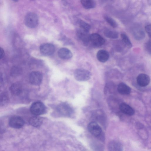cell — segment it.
I'll return each instance as SVG.
<instances>
[{
    "label": "cell",
    "instance_id": "3957f363",
    "mask_svg": "<svg viewBox=\"0 0 151 151\" xmlns=\"http://www.w3.org/2000/svg\"><path fill=\"white\" fill-rule=\"evenodd\" d=\"M46 107L43 103L41 102H36L31 105L30 108L31 113L35 116H38L44 113Z\"/></svg>",
    "mask_w": 151,
    "mask_h": 151
},
{
    "label": "cell",
    "instance_id": "603a6c76",
    "mask_svg": "<svg viewBox=\"0 0 151 151\" xmlns=\"http://www.w3.org/2000/svg\"><path fill=\"white\" fill-rule=\"evenodd\" d=\"M79 24L81 29L87 32H88L91 29V27L90 25L83 20H80L79 21Z\"/></svg>",
    "mask_w": 151,
    "mask_h": 151
},
{
    "label": "cell",
    "instance_id": "277c9868",
    "mask_svg": "<svg viewBox=\"0 0 151 151\" xmlns=\"http://www.w3.org/2000/svg\"><path fill=\"white\" fill-rule=\"evenodd\" d=\"M40 49L41 54L45 56L52 55L55 50L54 45L49 43H44L41 45Z\"/></svg>",
    "mask_w": 151,
    "mask_h": 151
},
{
    "label": "cell",
    "instance_id": "30bf717a",
    "mask_svg": "<svg viewBox=\"0 0 151 151\" xmlns=\"http://www.w3.org/2000/svg\"><path fill=\"white\" fill-rule=\"evenodd\" d=\"M150 81V78L147 75L143 73L139 74L137 77V82L139 86L144 87L147 86Z\"/></svg>",
    "mask_w": 151,
    "mask_h": 151
},
{
    "label": "cell",
    "instance_id": "8992f818",
    "mask_svg": "<svg viewBox=\"0 0 151 151\" xmlns=\"http://www.w3.org/2000/svg\"><path fill=\"white\" fill-rule=\"evenodd\" d=\"M43 77L42 73L39 72H32L29 76V80L32 84L37 86L40 85L42 82Z\"/></svg>",
    "mask_w": 151,
    "mask_h": 151
},
{
    "label": "cell",
    "instance_id": "4fadbf2b",
    "mask_svg": "<svg viewBox=\"0 0 151 151\" xmlns=\"http://www.w3.org/2000/svg\"><path fill=\"white\" fill-rule=\"evenodd\" d=\"M58 56L63 59H67L71 58L72 56V54L70 51L65 48L60 49L58 52Z\"/></svg>",
    "mask_w": 151,
    "mask_h": 151
},
{
    "label": "cell",
    "instance_id": "44dd1931",
    "mask_svg": "<svg viewBox=\"0 0 151 151\" xmlns=\"http://www.w3.org/2000/svg\"><path fill=\"white\" fill-rule=\"evenodd\" d=\"M121 37L122 41L124 45L129 48H131L132 43L128 36L125 34L122 33L121 35Z\"/></svg>",
    "mask_w": 151,
    "mask_h": 151
},
{
    "label": "cell",
    "instance_id": "7402d4cb",
    "mask_svg": "<svg viewBox=\"0 0 151 151\" xmlns=\"http://www.w3.org/2000/svg\"><path fill=\"white\" fill-rule=\"evenodd\" d=\"M11 90L12 92L14 95L19 94L21 91L20 85L17 83H14L11 87Z\"/></svg>",
    "mask_w": 151,
    "mask_h": 151
},
{
    "label": "cell",
    "instance_id": "2e32d148",
    "mask_svg": "<svg viewBox=\"0 0 151 151\" xmlns=\"http://www.w3.org/2000/svg\"><path fill=\"white\" fill-rule=\"evenodd\" d=\"M108 149L109 151H120L122 150V146L119 142L116 141H112L108 145Z\"/></svg>",
    "mask_w": 151,
    "mask_h": 151
},
{
    "label": "cell",
    "instance_id": "8fae6325",
    "mask_svg": "<svg viewBox=\"0 0 151 151\" xmlns=\"http://www.w3.org/2000/svg\"><path fill=\"white\" fill-rule=\"evenodd\" d=\"M109 54L107 50L102 49L99 50L97 52L96 56L98 60L100 62H106L109 58Z\"/></svg>",
    "mask_w": 151,
    "mask_h": 151
},
{
    "label": "cell",
    "instance_id": "cb8c5ba5",
    "mask_svg": "<svg viewBox=\"0 0 151 151\" xmlns=\"http://www.w3.org/2000/svg\"><path fill=\"white\" fill-rule=\"evenodd\" d=\"M104 19L106 22L112 27L115 28L117 27V24L116 21L111 18L106 16Z\"/></svg>",
    "mask_w": 151,
    "mask_h": 151
},
{
    "label": "cell",
    "instance_id": "ba28073f",
    "mask_svg": "<svg viewBox=\"0 0 151 151\" xmlns=\"http://www.w3.org/2000/svg\"><path fill=\"white\" fill-rule=\"evenodd\" d=\"M88 129L89 132L95 136H99L102 132V129L96 122H92L88 125Z\"/></svg>",
    "mask_w": 151,
    "mask_h": 151
},
{
    "label": "cell",
    "instance_id": "7a4b0ae2",
    "mask_svg": "<svg viewBox=\"0 0 151 151\" xmlns=\"http://www.w3.org/2000/svg\"><path fill=\"white\" fill-rule=\"evenodd\" d=\"M38 19L37 16L33 12L28 13L26 16L24 22L25 25L30 28H34L38 24Z\"/></svg>",
    "mask_w": 151,
    "mask_h": 151
},
{
    "label": "cell",
    "instance_id": "ffe728a7",
    "mask_svg": "<svg viewBox=\"0 0 151 151\" xmlns=\"http://www.w3.org/2000/svg\"><path fill=\"white\" fill-rule=\"evenodd\" d=\"M104 35L107 37L112 39L117 38L119 37L118 33L116 31L110 29H106L104 32Z\"/></svg>",
    "mask_w": 151,
    "mask_h": 151
},
{
    "label": "cell",
    "instance_id": "9c48e42d",
    "mask_svg": "<svg viewBox=\"0 0 151 151\" xmlns=\"http://www.w3.org/2000/svg\"><path fill=\"white\" fill-rule=\"evenodd\" d=\"M59 113L64 116H70L73 113V109L68 104L65 103L60 104L57 108Z\"/></svg>",
    "mask_w": 151,
    "mask_h": 151
},
{
    "label": "cell",
    "instance_id": "e0dca14e",
    "mask_svg": "<svg viewBox=\"0 0 151 151\" xmlns=\"http://www.w3.org/2000/svg\"><path fill=\"white\" fill-rule=\"evenodd\" d=\"M43 119L38 116H35L30 118L29 123L31 125L36 127L40 126L43 122Z\"/></svg>",
    "mask_w": 151,
    "mask_h": 151
},
{
    "label": "cell",
    "instance_id": "83f0119b",
    "mask_svg": "<svg viewBox=\"0 0 151 151\" xmlns=\"http://www.w3.org/2000/svg\"><path fill=\"white\" fill-rule=\"evenodd\" d=\"M13 0L14 1H15V2H17L18 1V0Z\"/></svg>",
    "mask_w": 151,
    "mask_h": 151
},
{
    "label": "cell",
    "instance_id": "6da1fadb",
    "mask_svg": "<svg viewBox=\"0 0 151 151\" xmlns=\"http://www.w3.org/2000/svg\"><path fill=\"white\" fill-rule=\"evenodd\" d=\"M91 74L89 71L83 69H76L74 73L75 78L78 81H85L88 80L91 77Z\"/></svg>",
    "mask_w": 151,
    "mask_h": 151
},
{
    "label": "cell",
    "instance_id": "4316f807",
    "mask_svg": "<svg viewBox=\"0 0 151 151\" xmlns=\"http://www.w3.org/2000/svg\"><path fill=\"white\" fill-rule=\"evenodd\" d=\"M4 52L3 49L0 47V59L2 58L4 56Z\"/></svg>",
    "mask_w": 151,
    "mask_h": 151
},
{
    "label": "cell",
    "instance_id": "d4e9b609",
    "mask_svg": "<svg viewBox=\"0 0 151 151\" xmlns=\"http://www.w3.org/2000/svg\"><path fill=\"white\" fill-rule=\"evenodd\" d=\"M151 40L150 39L145 44V48L147 51L150 55L151 53Z\"/></svg>",
    "mask_w": 151,
    "mask_h": 151
},
{
    "label": "cell",
    "instance_id": "484cf974",
    "mask_svg": "<svg viewBox=\"0 0 151 151\" xmlns=\"http://www.w3.org/2000/svg\"><path fill=\"white\" fill-rule=\"evenodd\" d=\"M146 32L148 36L150 38L151 35V26L150 24L146 26L145 28Z\"/></svg>",
    "mask_w": 151,
    "mask_h": 151
},
{
    "label": "cell",
    "instance_id": "d6986e66",
    "mask_svg": "<svg viewBox=\"0 0 151 151\" xmlns=\"http://www.w3.org/2000/svg\"><path fill=\"white\" fill-rule=\"evenodd\" d=\"M81 2L83 7L87 9L95 7L96 5L94 0H81Z\"/></svg>",
    "mask_w": 151,
    "mask_h": 151
},
{
    "label": "cell",
    "instance_id": "5b68a950",
    "mask_svg": "<svg viewBox=\"0 0 151 151\" xmlns=\"http://www.w3.org/2000/svg\"><path fill=\"white\" fill-rule=\"evenodd\" d=\"M90 41L93 46L99 47L102 46L104 44L105 40L99 34L93 33L90 35Z\"/></svg>",
    "mask_w": 151,
    "mask_h": 151
},
{
    "label": "cell",
    "instance_id": "9a60e30c",
    "mask_svg": "<svg viewBox=\"0 0 151 151\" xmlns=\"http://www.w3.org/2000/svg\"><path fill=\"white\" fill-rule=\"evenodd\" d=\"M117 90L119 93L122 95H128L131 92V88L126 83L121 82L118 85Z\"/></svg>",
    "mask_w": 151,
    "mask_h": 151
},
{
    "label": "cell",
    "instance_id": "52a82bcc",
    "mask_svg": "<svg viewBox=\"0 0 151 151\" xmlns=\"http://www.w3.org/2000/svg\"><path fill=\"white\" fill-rule=\"evenodd\" d=\"M9 124L11 127L15 128H20L24 125V122L20 117L15 116L12 117L9 121Z\"/></svg>",
    "mask_w": 151,
    "mask_h": 151
},
{
    "label": "cell",
    "instance_id": "7c38bea8",
    "mask_svg": "<svg viewBox=\"0 0 151 151\" xmlns=\"http://www.w3.org/2000/svg\"><path fill=\"white\" fill-rule=\"evenodd\" d=\"M88 32L81 29H78L77 32L78 37L85 44H87L90 42V35Z\"/></svg>",
    "mask_w": 151,
    "mask_h": 151
},
{
    "label": "cell",
    "instance_id": "5bb4252c",
    "mask_svg": "<svg viewBox=\"0 0 151 151\" xmlns=\"http://www.w3.org/2000/svg\"><path fill=\"white\" fill-rule=\"evenodd\" d=\"M120 111L124 114L129 116H132L134 113V109L128 104L122 103L119 106Z\"/></svg>",
    "mask_w": 151,
    "mask_h": 151
},
{
    "label": "cell",
    "instance_id": "ac0fdd59",
    "mask_svg": "<svg viewBox=\"0 0 151 151\" xmlns=\"http://www.w3.org/2000/svg\"><path fill=\"white\" fill-rule=\"evenodd\" d=\"M133 35L134 38L137 40L143 39L145 37V33L143 30L141 28L137 27L133 30Z\"/></svg>",
    "mask_w": 151,
    "mask_h": 151
}]
</instances>
